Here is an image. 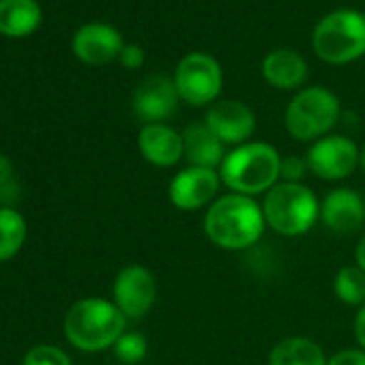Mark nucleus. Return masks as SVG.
<instances>
[{
	"label": "nucleus",
	"mask_w": 365,
	"mask_h": 365,
	"mask_svg": "<svg viewBox=\"0 0 365 365\" xmlns=\"http://www.w3.org/2000/svg\"><path fill=\"white\" fill-rule=\"evenodd\" d=\"M354 337H356L359 346L365 350V303L359 307V312L354 316Z\"/></svg>",
	"instance_id": "cd10ccee"
},
{
	"label": "nucleus",
	"mask_w": 365,
	"mask_h": 365,
	"mask_svg": "<svg viewBox=\"0 0 365 365\" xmlns=\"http://www.w3.org/2000/svg\"><path fill=\"white\" fill-rule=\"evenodd\" d=\"M205 123L224 144H235V146L245 144L256 131V114L252 112L250 106L237 99L215 101L209 108Z\"/></svg>",
	"instance_id": "f8f14e48"
},
{
	"label": "nucleus",
	"mask_w": 365,
	"mask_h": 365,
	"mask_svg": "<svg viewBox=\"0 0 365 365\" xmlns=\"http://www.w3.org/2000/svg\"><path fill=\"white\" fill-rule=\"evenodd\" d=\"M320 220L329 230L337 235H350L365 220V202L354 190L337 187L329 192L327 198L322 200Z\"/></svg>",
	"instance_id": "4468645a"
},
{
	"label": "nucleus",
	"mask_w": 365,
	"mask_h": 365,
	"mask_svg": "<svg viewBox=\"0 0 365 365\" xmlns=\"http://www.w3.org/2000/svg\"><path fill=\"white\" fill-rule=\"evenodd\" d=\"M11 190H18L16 187V182H14V165L11 161L5 157V155H0V196H9L7 192Z\"/></svg>",
	"instance_id": "bb28decb"
},
{
	"label": "nucleus",
	"mask_w": 365,
	"mask_h": 365,
	"mask_svg": "<svg viewBox=\"0 0 365 365\" xmlns=\"http://www.w3.org/2000/svg\"><path fill=\"white\" fill-rule=\"evenodd\" d=\"M316 56L329 65H348L365 56V16L344 7L327 14L312 33Z\"/></svg>",
	"instance_id": "20e7f679"
},
{
	"label": "nucleus",
	"mask_w": 365,
	"mask_h": 365,
	"mask_svg": "<svg viewBox=\"0 0 365 365\" xmlns=\"http://www.w3.org/2000/svg\"><path fill=\"white\" fill-rule=\"evenodd\" d=\"M333 290L337 299L346 305H363L365 303V271L354 267H344L337 271Z\"/></svg>",
	"instance_id": "412c9836"
},
{
	"label": "nucleus",
	"mask_w": 365,
	"mask_h": 365,
	"mask_svg": "<svg viewBox=\"0 0 365 365\" xmlns=\"http://www.w3.org/2000/svg\"><path fill=\"white\" fill-rule=\"evenodd\" d=\"M112 348H114L116 359L125 365H135V363L144 361V356L148 352L146 337L135 331H125Z\"/></svg>",
	"instance_id": "4be33fe9"
},
{
	"label": "nucleus",
	"mask_w": 365,
	"mask_h": 365,
	"mask_svg": "<svg viewBox=\"0 0 365 365\" xmlns=\"http://www.w3.org/2000/svg\"><path fill=\"white\" fill-rule=\"evenodd\" d=\"M127 318L114 301L99 297L80 299L65 314V335L71 346L84 352L112 348L125 333Z\"/></svg>",
	"instance_id": "7ed1b4c3"
},
{
	"label": "nucleus",
	"mask_w": 365,
	"mask_h": 365,
	"mask_svg": "<svg viewBox=\"0 0 365 365\" xmlns=\"http://www.w3.org/2000/svg\"><path fill=\"white\" fill-rule=\"evenodd\" d=\"M174 84L180 101L196 108L209 106L224 88V71L215 56L207 52H192L176 65Z\"/></svg>",
	"instance_id": "0eeeda50"
},
{
	"label": "nucleus",
	"mask_w": 365,
	"mask_h": 365,
	"mask_svg": "<svg viewBox=\"0 0 365 365\" xmlns=\"http://www.w3.org/2000/svg\"><path fill=\"white\" fill-rule=\"evenodd\" d=\"M327 365H365V350L363 348H346L335 352Z\"/></svg>",
	"instance_id": "393cba45"
},
{
	"label": "nucleus",
	"mask_w": 365,
	"mask_h": 365,
	"mask_svg": "<svg viewBox=\"0 0 365 365\" xmlns=\"http://www.w3.org/2000/svg\"><path fill=\"white\" fill-rule=\"evenodd\" d=\"M157 299V282L146 267H125L114 279V303L125 318L138 320L150 312Z\"/></svg>",
	"instance_id": "9d476101"
},
{
	"label": "nucleus",
	"mask_w": 365,
	"mask_h": 365,
	"mask_svg": "<svg viewBox=\"0 0 365 365\" xmlns=\"http://www.w3.org/2000/svg\"><path fill=\"white\" fill-rule=\"evenodd\" d=\"M359 165H361V170L365 172V146H363V150H361V159H359Z\"/></svg>",
	"instance_id": "c756f323"
},
{
	"label": "nucleus",
	"mask_w": 365,
	"mask_h": 365,
	"mask_svg": "<svg viewBox=\"0 0 365 365\" xmlns=\"http://www.w3.org/2000/svg\"><path fill=\"white\" fill-rule=\"evenodd\" d=\"M322 348L307 337H286L271 348L269 365H327Z\"/></svg>",
	"instance_id": "6ab92c4d"
},
{
	"label": "nucleus",
	"mask_w": 365,
	"mask_h": 365,
	"mask_svg": "<svg viewBox=\"0 0 365 365\" xmlns=\"http://www.w3.org/2000/svg\"><path fill=\"white\" fill-rule=\"evenodd\" d=\"M309 170L322 180H341L350 176L361 159L359 146L346 135H324L307 150Z\"/></svg>",
	"instance_id": "6e6552de"
},
{
	"label": "nucleus",
	"mask_w": 365,
	"mask_h": 365,
	"mask_svg": "<svg viewBox=\"0 0 365 365\" xmlns=\"http://www.w3.org/2000/svg\"><path fill=\"white\" fill-rule=\"evenodd\" d=\"M43 20L37 0H0V35L22 39L33 35Z\"/></svg>",
	"instance_id": "a211bd4d"
},
{
	"label": "nucleus",
	"mask_w": 365,
	"mask_h": 365,
	"mask_svg": "<svg viewBox=\"0 0 365 365\" xmlns=\"http://www.w3.org/2000/svg\"><path fill=\"white\" fill-rule=\"evenodd\" d=\"M264 80L279 91H294L305 84L309 76L307 61L294 50H273L262 61Z\"/></svg>",
	"instance_id": "f3484780"
},
{
	"label": "nucleus",
	"mask_w": 365,
	"mask_h": 365,
	"mask_svg": "<svg viewBox=\"0 0 365 365\" xmlns=\"http://www.w3.org/2000/svg\"><path fill=\"white\" fill-rule=\"evenodd\" d=\"M29 226L22 213L11 207H0V262L11 260L24 245Z\"/></svg>",
	"instance_id": "aec40b11"
},
{
	"label": "nucleus",
	"mask_w": 365,
	"mask_h": 365,
	"mask_svg": "<svg viewBox=\"0 0 365 365\" xmlns=\"http://www.w3.org/2000/svg\"><path fill=\"white\" fill-rule=\"evenodd\" d=\"M282 155L267 142H245L226 153L220 165V178L232 194L258 196L277 185Z\"/></svg>",
	"instance_id": "f03ea898"
},
{
	"label": "nucleus",
	"mask_w": 365,
	"mask_h": 365,
	"mask_svg": "<svg viewBox=\"0 0 365 365\" xmlns=\"http://www.w3.org/2000/svg\"><path fill=\"white\" fill-rule=\"evenodd\" d=\"M178 101H180V97H178L174 78L157 73V76L146 78L135 88L131 108H133V114L144 125H153V123L168 120L176 112Z\"/></svg>",
	"instance_id": "9b49d317"
},
{
	"label": "nucleus",
	"mask_w": 365,
	"mask_h": 365,
	"mask_svg": "<svg viewBox=\"0 0 365 365\" xmlns=\"http://www.w3.org/2000/svg\"><path fill=\"white\" fill-rule=\"evenodd\" d=\"M120 65L125 69H140L144 65V50L135 43H127L123 50H120V56H118Z\"/></svg>",
	"instance_id": "a878e982"
},
{
	"label": "nucleus",
	"mask_w": 365,
	"mask_h": 365,
	"mask_svg": "<svg viewBox=\"0 0 365 365\" xmlns=\"http://www.w3.org/2000/svg\"><path fill=\"white\" fill-rule=\"evenodd\" d=\"M222 185L220 172L211 168H196L190 165L180 170L168 187V198L170 202L180 209V211H198L213 202Z\"/></svg>",
	"instance_id": "1a4fd4ad"
},
{
	"label": "nucleus",
	"mask_w": 365,
	"mask_h": 365,
	"mask_svg": "<svg viewBox=\"0 0 365 365\" xmlns=\"http://www.w3.org/2000/svg\"><path fill=\"white\" fill-rule=\"evenodd\" d=\"M264 226L262 207L254 198L232 192L217 198L205 215V232L209 241L230 252L247 250L258 243Z\"/></svg>",
	"instance_id": "f257e3e1"
},
{
	"label": "nucleus",
	"mask_w": 365,
	"mask_h": 365,
	"mask_svg": "<svg viewBox=\"0 0 365 365\" xmlns=\"http://www.w3.org/2000/svg\"><path fill=\"white\" fill-rule=\"evenodd\" d=\"M22 365H71L69 354L52 344H39L31 348L24 356Z\"/></svg>",
	"instance_id": "5701e85b"
},
{
	"label": "nucleus",
	"mask_w": 365,
	"mask_h": 365,
	"mask_svg": "<svg viewBox=\"0 0 365 365\" xmlns=\"http://www.w3.org/2000/svg\"><path fill=\"white\" fill-rule=\"evenodd\" d=\"M309 170L307 159L297 157V155H288L282 157V168H279V176L286 182H301V178L305 176V172Z\"/></svg>",
	"instance_id": "b1692460"
},
{
	"label": "nucleus",
	"mask_w": 365,
	"mask_h": 365,
	"mask_svg": "<svg viewBox=\"0 0 365 365\" xmlns=\"http://www.w3.org/2000/svg\"><path fill=\"white\" fill-rule=\"evenodd\" d=\"M123 48H125L123 35L112 24H103V22H91L80 26L71 41V50L76 58L93 67L112 63L114 58L120 56Z\"/></svg>",
	"instance_id": "ddd939ff"
},
{
	"label": "nucleus",
	"mask_w": 365,
	"mask_h": 365,
	"mask_svg": "<svg viewBox=\"0 0 365 365\" xmlns=\"http://www.w3.org/2000/svg\"><path fill=\"white\" fill-rule=\"evenodd\" d=\"M262 215L267 226L284 237L305 235L320 217V205L303 182H277L264 194Z\"/></svg>",
	"instance_id": "39448f33"
},
{
	"label": "nucleus",
	"mask_w": 365,
	"mask_h": 365,
	"mask_svg": "<svg viewBox=\"0 0 365 365\" xmlns=\"http://www.w3.org/2000/svg\"><path fill=\"white\" fill-rule=\"evenodd\" d=\"M339 99L324 86H309L299 91L284 114L288 133L294 140L309 142L329 135L339 118Z\"/></svg>",
	"instance_id": "423d86ee"
},
{
	"label": "nucleus",
	"mask_w": 365,
	"mask_h": 365,
	"mask_svg": "<svg viewBox=\"0 0 365 365\" xmlns=\"http://www.w3.org/2000/svg\"><path fill=\"white\" fill-rule=\"evenodd\" d=\"M138 148L148 163L170 168L182 159V135L165 123L144 125L138 135Z\"/></svg>",
	"instance_id": "2eb2a0df"
},
{
	"label": "nucleus",
	"mask_w": 365,
	"mask_h": 365,
	"mask_svg": "<svg viewBox=\"0 0 365 365\" xmlns=\"http://www.w3.org/2000/svg\"><path fill=\"white\" fill-rule=\"evenodd\" d=\"M354 260H356V267H359L361 271H365V237L359 241V245H356V250H354Z\"/></svg>",
	"instance_id": "c85d7f7f"
},
{
	"label": "nucleus",
	"mask_w": 365,
	"mask_h": 365,
	"mask_svg": "<svg viewBox=\"0 0 365 365\" xmlns=\"http://www.w3.org/2000/svg\"><path fill=\"white\" fill-rule=\"evenodd\" d=\"M182 157L196 168H220L226 159V144L207 127V123H192L182 129Z\"/></svg>",
	"instance_id": "dca6fc26"
}]
</instances>
